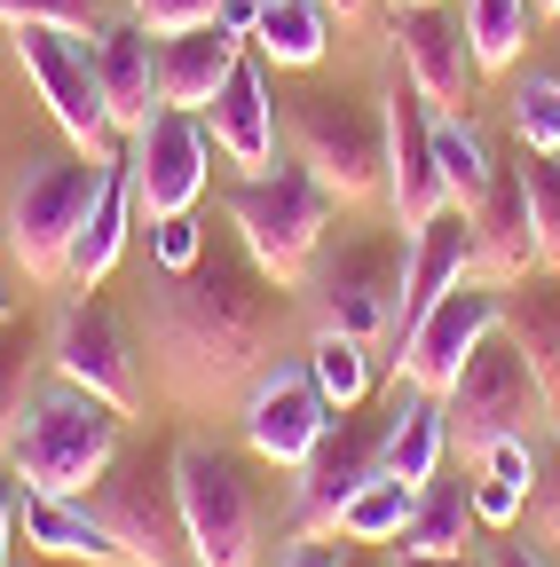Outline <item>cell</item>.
Returning a JSON list of instances; mask_svg holds the SVG:
<instances>
[{"label": "cell", "instance_id": "cell-23", "mask_svg": "<svg viewBox=\"0 0 560 567\" xmlns=\"http://www.w3.org/2000/svg\"><path fill=\"white\" fill-rule=\"evenodd\" d=\"M442 457H450V417H442V394H427V386H410V379H395V410L379 417V473H395V481H435L442 473Z\"/></svg>", "mask_w": 560, "mask_h": 567}, {"label": "cell", "instance_id": "cell-24", "mask_svg": "<svg viewBox=\"0 0 560 567\" xmlns=\"http://www.w3.org/2000/svg\"><path fill=\"white\" fill-rule=\"evenodd\" d=\"M237 55H245V40H237L230 24L166 32V40H159V103H174V111H205V103L222 95V80L237 71Z\"/></svg>", "mask_w": 560, "mask_h": 567}, {"label": "cell", "instance_id": "cell-51", "mask_svg": "<svg viewBox=\"0 0 560 567\" xmlns=\"http://www.w3.org/2000/svg\"><path fill=\"white\" fill-rule=\"evenodd\" d=\"M552 417H560V386H552Z\"/></svg>", "mask_w": 560, "mask_h": 567}, {"label": "cell", "instance_id": "cell-22", "mask_svg": "<svg viewBox=\"0 0 560 567\" xmlns=\"http://www.w3.org/2000/svg\"><path fill=\"white\" fill-rule=\"evenodd\" d=\"M134 182H126V158H111L103 166V189L88 197V213H80V229H72V252H63V284H80V292H95V284L119 268V252H126V237H134Z\"/></svg>", "mask_w": 560, "mask_h": 567}, {"label": "cell", "instance_id": "cell-6", "mask_svg": "<svg viewBox=\"0 0 560 567\" xmlns=\"http://www.w3.org/2000/svg\"><path fill=\"white\" fill-rule=\"evenodd\" d=\"M17 71L40 87L48 118L63 126L80 158L111 166L126 151V126L111 118V95H103V71H95V48L80 32H48V24H17Z\"/></svg>", "mask_w": 560, "mask_h": 567}, {"label": "cell", "instance_id": "cell-26", "mask_svg": "<svg viewBox=\"0 0 560 567\" xmlns=\"http://www.w3.org/2000/svg\"><path fill=\"white\" fill-rule=\"evenodd\" d=\"M498 331L521 347V363H529L537 386L552 394V386H560V276H552V268H529L521 284H506Z\"/></svg>", "mask_w": 560, "mask_h": 567}, {"label": "cell", "instance_id": "cell-37", "mask_svg": "<svg viewBox=\"0 0 560 567\" xmlns=\"http://www.w3.org/2000/svg\"><path fill=\"white\" fill-rule=\"evenodd\" d=\"M0 24H48V32H95V0H0Z\"/></svg>", "mask_w": 560, "mask_h": 567}, {"label": "cell", "instance_id": "cell-8", "mask_svg": "<svg viewBox=\"0 0 560 567\" xmlns=\"http://www.w3.org/2000/svg\"><path fill=\"white\" fill-rule=\"evenodd\" d=\"M442 417H450V450L481 457L489 442L529 434L537 417H552V394H544L537 371L521 363V347H513L506 331H489V339L466 354V371L442 386Z\"/></svg>", "mask_w": 560, "mask_h": 567}, {"label": "cell", "instance_id": "cell-15", "mask_svg": "<svg viewBox=\"0 0 560 567\" xmlns=\"http://www.w3.org/2000/svg\"><path fill=\"white\" fill-rule=\"evenodd\" d=\"M379 111H387V189L379 197L395 213V229L410 237V229H427L435 213H450V182L435 166V103L410 80H387Z\"/></svg>", "mask_w": 560, "mask_h": 567}, {"label": "cell", "instance_id": "cell-3", "mask_svg": "<svg viewBox=\"0 0 560 567\" xmlns=\"http://www.w3.org/2000/svg\"><path fill=\"white\" fill-rule=\"evenodd\" d=\"M222 213H230L237 245L261 260V276L301 284V276H308V260H316V252H324V237H332L339 197H332V189H324L301 158H268L261 174L230 182Z\"/></svg>", "mask_w": 560, "mask_h": 567}, {"label": "cell", "instance_id": "cell-47", "mask_svg": "<svg viewBox=\"0 0 560 567\" xmlns=\"http://www.w3.org/2000/svg\"><path fill=\"white\" fill-rule=\"evenodd\" d=\"M324 9H332V17H339V24H356V17H364V9H371V0H324Z\"/></svg>", "mask_w": 560, "mask_h": 567}, {"label": "cell", "instance_id": "cell-50", "mask_svg": "<svg viewBox=\"0 0 560 567\" xmlns=\"http://www.w3.org/2000/svg\"><path fill=\"white\" fill-rule=\"evenodd\" d=\"M0 323H9V292H0Z\"/></svg>", "mask_w": 560, "mask_h": 567}, {"label": "cell", "instance_id": "cell-7", "mask_svg": "<svg viewBox=\"0 0 560 567\" xmlns=\"http://www.w3.org/2000/svg\"><path fill=\"white\" fill-rule=\"evenodd\" d=\"M95 189H103V166L80 158V151L24 158V174L9 189V221H0V237H9V260L32 284H63V252H72V229H80V213H88Z\"/></svg>", "mask_w": 560, "mask_h": 567}, {"label": "cell", "instance_id": "cell-10", "mask_svg": "<svg viewBox=\"0 0 560 567\" xmlns=\"http://www.w3.org/2000/svg\"><path fill=\"white\" fill-rule=\"evenodd\" d=\"M308 292H316V323L347 331V339H395V300H403V229L371 237V245H339L308 260Z\"/></svg>", "mask_w": 560, "mask_h": 567}, {"label": "cell", "instance_id": "cell-32", "mask_svg": "<svg viewBox=\"0 0 560 567\" xmlns=\"http://www.w3.org/2000/svg\"><path fill=\"white\" fill-rule=\"evenodd\" d=\"M466 40H474V63L481 71H506L521 48H529V24H537V0H466Z\"/></svg>", "mask_w": 560, "mask_h": 567}, {"label": "cell", "instance_id": "cell-29", "mask_svg": "<svg viewBox=\"0 0 560 567\" xmlns=\"http://www.w3.org/2000/svg\"><path fill=\"white\" fill-rule=\"evenodd\" d=\"M474 528H481V520H474V481L435 473V481H418L403 551H474Z\"/></svg>", "mask_w": 560, "mask_h": 567}, {"label": "cell", "instance_id": "cell-2", "mask_svg": "<svg viewBox=\"0 0 560 567\" xmlns=\"http://www.w3.org/2000/svg\"><path fill=\"white\" fill-rule=\"evenodd\" d=\"M126 450V410H111L103 394L55 379L48 394H32L17 442H9V481L40 488V496H88L111 457Z\"/></svg>", "mask_w": 560, "mask_h": 567}, {"label": "cell", "instance_id": "cell-33", "mask_svg": "<svg viewBox=\"0 0 560 567\" xmlns=\"http://www.w3.org/2000/svg\"><path fill=\"white\" fill-rule=\"evenodd\" d=\"M308 371H316V386H324L332 410H356V402L371 394V347L347 339V331H332V323H316V339H308Z\"/></svg>", "mask_w": 560, "mask_h": 567}, {"label": "cell", "instance_id": "cell-12", "mask_svg": "<svg viewBox=\"0 0 560 567\" xmlns=\"http://www.w3.org/2000/svg\"><path fill=\"white\" fill-rule=\"evenodd\" d=\"M498 316H506V284H481V276H458L450 292L418 316L403 339H395V379H410V386H427V394H442L458 371H466V354L498 331Z\"/></svg>", "mask_w": 560, "mask_h": 567}, {"label": "cell", "instance_id": "cell-39", "mask_svg": "<svg viewBox=\"0 0 560 567\" xmlns=\"http://www.w3.org/2000/svg\"><path fill=\"white\" fill-rule=\"evenodd\" d=\"M134 17H143L159 40L166 32H190V24H222V0H126Z\"/></svg>", "mask_w": 560, "mask_h": 567}, {"label": "cell", "instance_id": "cell-49", "mask_svg": "<svg viewBox=\"0 0 560 567\" xmlns=\"http://www.w3.org/2000/svg\"><path fill=\"white\" fill-rule=\"evenodd\" d=\"M387 9H427V0H387Z\"/></svg>", "mask_w": 560, "mask_h": 567}, {"label": "cell", "instance_id": "cell-44", "mask_svg": "<svg viewBox=\"0 0 560 567\" xmlns=\"http://www.w3.org/2000/svg\"><path fill=\"white\" fill-rule=\"evenodd\" d=\"M9 544H17V481H0V567H9Z\"/></svg>", "mask_w": 560, "mask_h": 567}, {"label": "cell", "instance_id": "cell-20", "mask_svg": "<svg viewBox=\"0 0 560 567\" xmlns=\"http://www.w3.org/2000/svg\"><path fill=\"white\" fill-rule=\"evenodd\" d=\"M17 536H24L40 559H63V567H126V544L103 528V513L88 505V496L17 488Z\"/></svg>", "mask_w": 560, "mask_h": 567}, {"label": "cell", "instance_id": "cell-25", "mask_svg": "<svg viewBox=\"0 0 560 567\" xmlns=\"http://www.w3.org/2000/svg\"><path fill=\"white\" fill-rule=\"evenodd\" d=\"M159 32L143 17H126V24H103L88 48H95V71H103V95H111V118L134 134L151 111H159Z\"/></svg>", "mask_w": 560, "mask_h": 567}, {"label": "cell", "instance_id": "cell-19", "mask_svg": "<svg viewBox=\"0 0 560 567\" xmlns=\"http://www.w3.org/2000/svg\"><path fill=\"white\" fill-rule=\"evenodd\" d=\"M466 229H474V276H481V284H521V276L537 268L521 166H498V174H489V189L466 205Z\"/></svg>", "mask_w": 560, "mask_h": 567}, {"label": "cell", "instance_id": "cell-46", "mask_svg": "<svg viewBox=\"0 0 560 567\" xmlns=\"http://www.w3.org/2000/svg\"><path fill=\"white\" fill-rule=\"evenodd\" d=\"M339 567H395V559H379V544H356V551H347Z\"/></svg>", "mask_w": 560, "mask_h": 567}, {"label": "cell", "instance_id": "cell-5", "mask_svg": "<svg viewBox=\"0 0 560 567\" xmlns=\"http://www.w3.org/2000/svg\"><path fill=\"white\" fill-rule=\"evenodd\" d=\"M285 142L339 205H364V197L387 189V111L379 103H347V95H324V87L293 95Z\"/></svg>", "mask_w": 560, "mask_h": 567}, {"label": "cell", "instance_id": "cell-9", "mask_svg": "<svg viewBox=\"0 0 560 567\" xmlns=\"http://www.w3.org/2000/svg\"><path fill=\"white\" fill-rule=\"evenodd\" d=\"M88 505L103 513V528L126 544V567H182V505H174V450H119L111 473L88 488Z\"/></svg>", "mask_w": 560, "mask_h": 567}, {"label": "cell", "instance_id": "cell-11", "mask_svg": "<svg viewBox=\"0 0 560 567\" xmlns=\"http://www.w3.org/2000/svg\"><path fill=\"white\" fill-rule=\"evenodd\" d=\"M119 158H126V182H134V213H143V221H166V213H197L205 166H214V134L197 126V111L159 103L126 134Z\"/></svg>", "mask_w": 560, "mask_h": 567}, {"label": "cell", "instance_id": "cell-48", "mask_svg": "<svg viewBox=\"0 0 560 567\" xmlns=\"http://www.w3.org/2000/svg\"><path fill=\"white\" fill-rule=\"evenodd\" d=\"M537 17H560V0H537Z\"/></svg>", "mask_w": 560, "mask_h": 567}, {"label": "cell", "instance_id": "cell-43", "mask_svg": "<svg viewBox=\"0 0 560 567\" xmlns=\"http://www.w3.org/2000/svg\"><path fill=\"white\" fill-rule=\"evenodd\" d=\"M489 567H552L544 551H529V544H513V528H506V544L489 551Z\"/></svg>", "mask_w": 560, "mask_h": 567}, {"label": "cell", "instance_id": "cell-40", "mask_svg": "<svg viewBox=\"0 0 560 567\" xmlns=\"http://www.w3.org/2000/svg\"><path fill=\"white\" fill-rule=\"evenodd\" d=\"M529 520L544 544H560V442L537 457V488H529Z\"/></svg>", "mask_w": 560, "mask_h": 567}, {"label": "cell", "instance_id": "cell-45", "mask_svg": "<svg viewBox=\"0 0 560 567\" xmlns=\"http://www.w3.org/2000/svg\"><path fill=\"white\" fill-rule=\"evenodd\" d=\"M253 9H261V0H222V24L245 40V32H253Z\"/></svg>", "mask_w": 560, "mask_h": 567}, {"label": "cell", "instance_id": "cell-4", "mask_svg": "<svg viewBox=\"0 0 560 567\" xmlns=\"http://www.w3.org/2000/svg\"><path fill=\"white\" fill-rule=\"evenodd\" d=\"M174 505H182L190 567H253L261 496L222 442H174Z\"/></svg>", "mask_w": 560, "mask_h": 567}, {"label": "cell", "instance_id": "cell-21", "mask_svg": "<svg viewBox=\"0 0 560 567\" xmlns=\"http://www.w3.org/2000/svg\"><path fill=\"white\" fill-rule=\"evenodd\" d=\"M458 276H474V229H466V213H435L427 229H410L403 237V300H395V339L427 316Z\"/></svg>", "mask_w": 560, "mask_h": 567}, {"label": "cell", "instance_id": "cell-31", "mask_svg": "<svg viewBox=\"0 0 560 567\" xmlns=\"http://www.w3.org/2000/svg\"><path fill=\"white\" fill-rule=\"evenodd\" d=\"M410 505H418V488H410V481L371 473V481H364V488L339 505V536H347V544H403Z\"/></svg>", "mask_w": 560, "mask_h": 567}, {"label": "cell", "instance_id": "cell-14", "mask_svg": "<svg viewBox=\"0 0 560 567\" xmlns=\"http://www.w3.org/2000/svg\"><path fill=\"white\" fill-rule=\"evenodd\" d=\"M324 425H332V402L308 371V354L301 363H261L245 379V450L276 473H293L316 442H324Z\"/></svg>", "mask_w": 560, "mask_h": 567}, {"label": "cell", "instance_id": "cell-1", "mask_svg": "<svg viewBox=\"0 0 560 567\" xmlns=\"http://www.w3.org/2000/svg\"><path fill=\"white\" fill-rule=\"evenodd\" d=\"M285 323V284L261 276V260L205 245L190 268H159L143 292V339L182 402H205L237 379H253Z\"/></svg>", "mask_w": 560, "mask_h": 567}, {"label": "cell", "instance_id": "cell-42", "mask_svg": "<svg viewBox=\"0 0 560 567\" xmlns=\"http://www.w3.org/2000/svg\"><path fill=\"white\" fill-rule=\"evenodd\" d=\"M395 567H489L474 551H395Z\"/></svg>", "mask_w": 560, "mask_h": 567}, {"label": "cell", "instance_id": "cell-13", "mask_svg": "<svg viewBox=\"0 0 560 567\" xmlns=\"http://www.w3.org/2000/svg\"><path fill=\"white\" fill-rule=\"evenodd\" d=\"M48 371L72 379L88 394H103L111 410H143V363H134V339L103 300H63L48 323Z\"/></svg>", "mask_w": 560, "mask_h": 567}, {"label": "cell", "instance_id": "cell-36", "mask_svg": "<svg viewBox=\"0 0 560 567\" xmlns=\"http://www.w3.org/2000/svg\"><path fill=\"white\" fill-rule=\"evenodd\" d=\"M521 189H529V237H537V268L560 276V158L521 151Z\"/></svg>", "mask_w": 560, "mask_h": 567}, {"label": "cell", "instance_id": "cell-38", "mask_svg": "<svg viewBox=\"0 0 560 567\" xmlns=\"http://www.w3.org/2000/svg\"><path fill=\"white\" fill-rule=\"evenodd\" d=\"M205 252V221L197 213H166V221H151V268H190Z\"/></svg>", "mask_w": 560, "mask_h": 567}, {"label": "cell", "instance_id": "cell-18", "mask_svg": "<svg viewBox=\"0 0 560 567\" xmlns=\"http://www.w3.org/2000/svg\"><path fill=\"white\" fill-rule=\"evenodd\" d=\"M205 134H214V151L230 166H245V174H261L268 158H285V151H276L285 118H276V87H268L261 55H237V71L222 80V95L205 103Z\"/></svg>", "mask_w": 560, "mask_h": 567}, {"label": "cell", "instance_id": "cell-17", "mask_svg": "<svg viewBox=\"0 0 560 567\" xmlns=\"http://www.w3.org/2000/svg\"><path fill=\"white\" fill-rule=\"evenodd\" d=\"M379 473V434H364L339 410V425H324V442L293 465V536H339V505Z\"/></svg>", "mask_w": 560, "mask_h": 567}, {"label": "cell", "instance_id": "cell-34", "mask_svg": "<svg viewBox=\"0 0 560 567\" xmlns=\"http://www.w3.org/2000/svg\"><path fill=\"white\" fill-rule=\"evenodd\" d=\"M48 363V339H32L24 323H0V450L17 442V425L32 410V379Z\"/></svg>", "mask_w": 560, "mask_h": 567}, {"label": "cell", "instance_id": "cell-16", "mask_svg": "<svg viewBox=\"0 0 560 567\" xmlns=\"http://www.w3.org/2000/svg\"><path fill=\"white\" fill-rule=\"evenodd\" d=\"M395 55H403V80L427 95L435 111H466L481 87V63L466 40V17L450 0H427V9H395Z\"/></svg>", "mask_w": 560, "mask_h": 567}, {"label": "cell", "instance_id": "cell-35", "mask_svg": "<svg viewBox=\"0 0 560 567\" xmlns=\"http://www.w3.org/2000/svg\"><path fill=\"white\" fill-rule=\"evenodd\" d=\"M506 118H513V142H521V151L560 158V71H521Z\"/></svg>", "mask_w": 560, "mask_h": 567}, {"label": "cell", "instance_id": "cell-28", "mask_svg": "<svg viewBox=\"0 0 560 567\" xmlns=\"http://www.w3.org/2000/svg\"><path fill=\"white\" fill-rule=\"evenodd\" d=\"M245 40H253L261 63H276V71H308V63L332 48V9H324V0H261Z\"/></svg>", "mask_w": 560, "mask_h": 567}, {"label": "cell", "instance_id": "cell-41", "mask_svg": "<svg viewBox=\"0 0 560 567\" xmlns=\"http://www.w3.org/2000/svg\"><path fill=\"white\" fill-rule=\"evenodd\" d=\"M347 551L339 544H324V536H293L285 551H276V567H339Z\"/></svg>", "mask_w": 560, "mask_h": 567}, {"label": "cell", "instance_id": "cell-30", "mask_svg": "<svg viewBox=\"0 0 560 567\" xmlns=\"http://www.w3.org/2000/svg\"><path fill=\"white\" fill-rule=\"evenodd\" d=\"M435 166H442L458 213L489 189V174H498V158H489V142H481V126L466 111H435Z\"/></svg>", "mask_w": 560, "mask_h": 567}, {"label": "cell", "instance_id": "cell-27", "mask_svg": "<svg viewBox=\"0 0 560 567\" xmlns=\"http://www.w3.org/2000/svg\"><path fill=\"white\" fill-rule=\"evenodd\" d=\"M529 488H537V450H529V434L489 442V450L474 457V520H481V528H498V536L521 528Z\"/></svg>", "mask_w": 560, "mask_h": 567}]
</instances>
